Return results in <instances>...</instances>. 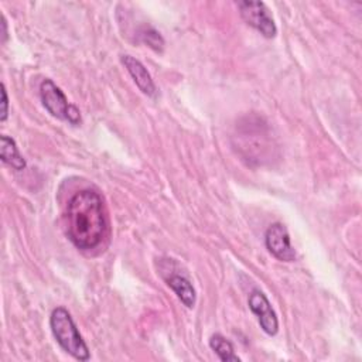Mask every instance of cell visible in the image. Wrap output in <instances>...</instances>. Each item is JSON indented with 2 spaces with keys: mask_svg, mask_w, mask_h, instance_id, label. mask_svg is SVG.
Listing matches in <instances>:
<instances>
[{
  "mask_svg": "<svg viewBox=\"0 0 362 362\" xmlns=\"http://www.w3.org/2000/svg\"><path fill=\"white\" fill-rule=\"evenodd\" d=\"M238 7L242 18L263 37L273 38L276 35L277 27L263 1H238Z\"/></svg>",
  "mask_w": 362,
  "mask_h": 362,
  "instance_id": "cell-3",
  "label": "cell"
},
{
  "mask_svg": "<svg viewBox=\"0 0 362 362\" xmlns=\"http://www.w3.org/2000/svg\"><path fill=\"white\" fill-rule=\"evenodd\" d=\"M267 250L281 262H294L296 250L290 243V236L283 223H273L267 228L264 235Z\"/></svg>",
  "mask_w": 362,
  "mask_h": 362,
  "instance_id": "cell-4",
  "label": "cell"
},
{
  "mask_svg": "<svg viewBox=\"0 0 362 362\" xmlns=\"http://www.w3.org/2000/svg\"><path fill=\"white\" fill-rule=\"evenodd\" d=\"M165 281L185 307L192 308L195 305V300H197L195 288L192 287L188 279H185L181 274H171L170 277L165 279Z\"/></svg>",
  "mask_w": 362,
  "mask_h": 362,
  "instance_id": "cell-8",
  "label": "cell"
},
{
  "mask_svg": "<svg viewBox=\"0 0 362 362\" xmlns=\"http://www.w3.org/2000/svg\"><path fill=\"white\" fill-rule=\"evenodd\" d=\"M249 308L257 317L262 329L267 335L277 334L279 320L264 293H262L260 290H253L249 296Z\"/></svg>",
  "mask_w": 362,
  "mask_h": 362,
  "instance_id": "cell-6",
  "label": "cell"
},
{
  "mask_svg": "<svg viewBox=\"0 0 362 362\" xmlns=\"http://www.w3.org/2000/svg\"><path fill=\"white\" fill-rule=\"evenodd\" d=\"M65 225L69 240L78 249L90 250L98 247L109 228L107 211L102 197L93 189L75 192L66 205Z\"/></svg>",
  "mask_w": 362,
  "mask_h": 362,
  "instance_id": "cell-1",
  "label": "cell"
},
{
  "mask_svg": "<svg viewBox=\"0 0 362 362\" xmlns=\"http://www.w3.org/2000/svg\"><path fill=\"white\" fill-rule=\"evenodd\" d=\"M0 157L1 161L8 164L11 168L14 170H23L25 168V160L24 157L20 154L18 147L16 144V141L8 137V136H1L0 139Z\"/></svg>",
  "mask_w": 362,
  "mask_h": 362,
  "instance_id": "cell-9",
  "label": "cell"
},
{
  "mask_svg": "<svg viewBox=\"0 0 362 362\" xmlns=\"http://www.w3.org/2000/svg\"><path fill=\"white\" fill-rule=\"evenodd\" d=\"M49 327L61 348L78 361H88L90 358L89 349L79 334L71 314L64 307L52 310L49 317Z\"/></svg>",
  "mask_w": 362,
  "mask_h": 362,
  "instance_id": "cell-2",
  "label": "cell"
},
{
  "mask_svg": "<svg viewBox=\"0 0 362 362\" xmlns=\"http://www.w3.org/2000/svg\"><path fill=\"white\" fill-rule=\"evenodd\" d=\"M122 64L126 66V69L130 74V76L133 78L134 83L144 95L156 96L157 89L151 79V75L148 74L146 66L139 59H136L132 55H122Z\"/></svg>",
  "mask_w": 362,
  "mask_h": 362,
  "instance_id": "cell-7",
  "label": "cell"
},
{
  "mask_svg": "<svg viewBox=\"0 0 362 362\" xmlns=\"http://www.w3.org/2000/svg\"><path fill=\"white\" fill-rule=\"evenodd\" d=\"M140 37L143 42H146L148 47H151L156 51H161L164 47L163 37L153 27H143V30L140 31Z\"/></svg>",
  "mask_w": 362,
  "mask_h": 362,
  "instance_id": "cell-11",
  "label": "cell"
},
{
  "mask_svg": "<svg viewBox=\"0 0 362 362\" xmlns=\"http://www.w3.org/2000/svg\"><path fill=\"white\" fill-rule=\"evenodd\" d=\"M40 96L44 107L58 119L68 120V113L71 109V103H68L66 96L64 92L51 81L44 79L40 85Z\"/></svg>",
  "mask_w": 362,
  "mask_h": 362,
  "instance_id": "cell-5",
  "label": "cell"
},
{
  "mask_svg": "<svg viewBox=\"0 0 362 362\" xmlns=\"http://www.w3.org/2000/svg\"><path fill=\"white\" fill-rule=\"evenodd\" d=\"M0 120L4 122L8 115V98H7V90L4 83H1V112H0Z\"/></svg>",
  "mask_w": 362,
  "mask_h": 362,
  "instance_id": "cell-12",
  "label": "cell"
},
{
  "mask_svg": "<svg viewBox=\"0 0 362 362\" xmlns=\"http://www.w3.org/2000/svg\"><path fill=\"white\" fill-rule=\"evenodd\" d=\"M0 25H1V42H6V40H7V23H6V18H4L3 14H1Z\"/></svg>",
  "mask_w": 362,
  "mask_h": 362,
  "instance_id": "cell-13",
  "label": "cell"
},
{
  "mask_svg": "<svg viewBox=\"0 0 362 362\" xmlns=\"http://www.w3.org/2000/svg\"><path fill=\"white\" fill-rule=\"evenodd\" d=\"M211 349L218 355L222 362H240V358L235 354V348L225 337L215 334L209 339Z\"/></svg>",
  "mask_w": 362,
  "mask_h": 362,
  "instance_id": "cell-10",
  "label": "cell"
}]
</instances>
